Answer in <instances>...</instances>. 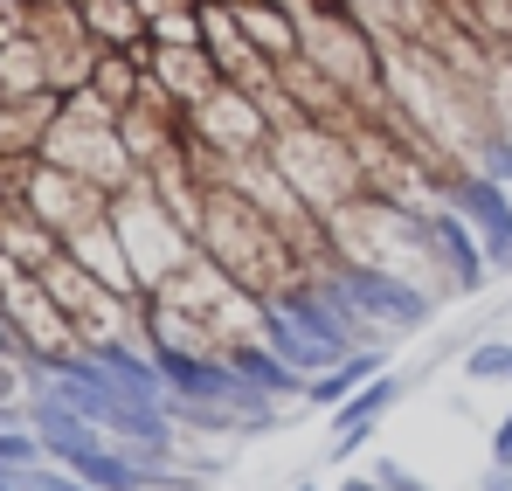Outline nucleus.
Wrapping results in <instances>:
<instances>
[{
	"mask_svg": "<svg viewBox=\"0 0 512 491\" xmlns=\"http://www.w3.org/2000/svg\"><path fill=\"white\" fill-rule=\"evenodd\" d=\"M194 249H201L222 277H236L243 291H256L263 305H277V298H291L305 277H319V270L298 256V243H291L256 201H243L236 187H215V194H208V215H201Z\"/></svg>",
	"mask_w": 512,
	"mask_h": 491,
	"instance_id": "f257e3e1",
	"label": "nucleus"
},
{
	"mask_svg": "<svg viewBox=\"0 0 512 491\" xmlns=\"http://www.w3.org/2000/svg\"><path fill=\"white\" fill-rule=\"evenodd\" d=\"M270 160L284 166V180H291L319 215H333V208H346V201L367 194V173H360L353 132H333V125H291V132H270Z\"/></svg>",
	"mask_w": 512,
	"mask_h": 491,
	"instance_id": "f03ea898",
	"label": "nucleus"
},
{
	"mask_svg": "<svg viewBox=\"0 0 512 491\" xmlns=\"http://www.w3.org/2000/svg\"><path fill=\"white\" fill-rule=\"evenodd\" d=\"M111 229H118V243H125V256H132V270H139L146 298L201 256L194 236H187L167 208H160V194H153L146 180H139V187H125V194H111Z\"/></svg>",
	"mask_w": 512,
	"mask_h": 491,
	"instance_id": "7ed1b4c3",
	"label": "nucleus"
},
{
	"mask_svg": "<svg viewBox=\"0 0 512 491\" xmlns=\"http://www.w3.org/2000/svg\"><path fill=\"white\" fill-rule=\"evenodd\" d=\"M0 326H7V339H14L42 374L84 353V339H77V326H70V312L49 298L42 277H14V284L0 291Z\"/></svg>",
	"mask_w": 512,
	"mask_h": 491,
	"instance_id": "20e7f679",
	"label": "nucleus"
},
{
	"mask_svg": "<svg viewBox=\"0 0 512 491\" xmlns=\"http://www.w3.org/2000/svg\"><path fill=\"white\" fill-rule=\"evenodd\" d=\"M42 160L70 166L77 180L104 187V194H125V187H139V180H146V166L132 160V146H125V132H118V125H90V118H70V111L56 118V132H49Z\"/></svg>",
	"mask_w": 512,
	"mask_h": 491,
	"instance_id": "39448f33",
	"label": "nucleus"
},
{
	"mask_svg": "<svg viewBox=\"0 0 512 491\" xmlns=\"http://www.w3.org/2000/svg\"><path fill=\"white\" fill-rule=\"evenodd\" d=\"M187 132H194L201 146L229 153V160H243V153H263V146H270V118H263L256 90H236V83H215V90L187 111Z\"/></svg>",
	"mask_w": 512,
	"mask_h": 491,
	"instance_id": "423d86ee",
	"label": "nucleus"
},
{
	"mask_svg": "<svg viewBox=\"0 0 512 491\" xmlns=\"http://www.w3.org/2000/svg\"><path fill=\"white\" fill-rule=\"evenodd\" d=\"M201 49L215 56L222 83H236V90H256V97H263V90L277 83V63L243 35V21L229 14V0H201Z\"/></svg>",
	"mask_w": 512,
	"mask_h": 491,
	"instance_id": "0eeeda50",
	"label": "nucleus"
},
{
	"mask_svg": "<svg viewBox=\"0 0 512 491\" xmlns=\"http://www.w3.org/2000/svg\"><path fill=\"white\" fill-rule=\"evenodd\" d=\"M416 388V374H402V367H381L360 395H346L340 409H333V443H326V464H346L353 450H367L374 443V429H381V415L395 409L402 395Z\"/></svg>",
	"mask_w": 512,
	"mask_h": 491,
	"instance_id": "6e6552de",
	"label": "nucleus"
},
{
	"mask_svg": "<svg viewBox=\"0 0 512 491\" xmlns=\"http://www.w3.org/2000/svg\"><path fill=\"white\" fill-rule=\"evenodd\" d=\"M56 118H63V90L7 97V104H0V160H42Z\"/></svg>",
	"mask_w": 512,
	"mask_h": 491,
	"instance_id": "1a4fd4ad",
	"label": "nucleus"
},
{
	"mask_svg": "<svg viewBox=\"0 0 512 491\" xmlns=\"http://www.w3.org/2000/svg\"><path fill=\"white\" fill-rule=\"evenodd\" d=\"M63 249H70V256L84 263V270L97 277V284H111L118 298H139V305H146V284H139V270H132V256H125V243H118V229H111V215H104L97 229H84V236H70Z\"/></svg>",
	"mask_w": 512,
	"mask_h": 491,
	"instance_id": "9d476101",
	"label": "nucleus"
},
{
	"mask_svg": "<svg viewBox=\"0 0 512 491\" xmlns=\"http://www.w3.org/2000/svg\"><path fill=\"white\" fill-rule=\"evenodd\" d=\"M229 14L243 21V35H250L270 63H284V56L305 49V21H298L291 0H229Z\"/></svg>",
	"mask_w": 512,
	"mask_h": 491,
	"instance_id": "9b49d317",
	"label": "nucleus"
},
{
	"mask_svg": "<svg viewBox=\"0 0 512 491\" xmlns=\"http://www.w3.org/2000/svg\"><path fill=\"white\" fill-rule=\"evenodd\" d=\"M381 367H388V346H360V353H346V360H333V367H319V374L305 381V395H298V402L333 415L346 395H360V388H367Z\"/></svg>",
	"mask_w": 512,
	"mask_h": 491,
	"instance_id": "f8f14e48",
	"label": "nucleus"
},
{
	"mask_svg": "<svg viewBox=\"0 0 512 491\" xmlns=\"http://www.w3.org/2000/svg\"><path fill=\"white\" fill-rule=\"evenodd\" d=\"M0 249H7V256H14V263H21L28 277H42V270H49V263L63 256V236H56V229H49V222H42L35 208L7 201V208H0Z\"/></svg>",
	"mask_w": 512,
	"mask_h": 491,
	"instance_id": "ddd939ff",
	"label": "nucleus"
},
{
	"mask_svg": "<svg viewBox=\"0 0 512 491\" xmlns=\"http://www.w3.org/2000/svg\"><path fill=\"white\" fill-rule=\"evenodd\" d=\"M153 77L173 90V104H180V111H194V104L222 83V70H215V56H208V49H160V42H153Z\"/></svg>",
	"mask_w": 512,
	"mask_h": 491,
	"instance_id": "4468645a",
	"label": "nucleus"
},
{
	"mask_svg": "<svg viewBox=\"0 0 512 491\" xmlns=\"http://www.w3.org/2000/svg\"><path fill=\"white\" fill-rule=\"evenodd\" d=\"M77 14H84L97 49H139V42H153L146 35V0H77Z\"/></svg>",
	"mask_w": 512,
	"mask_h": 491,
	"instance_id": "2eb2a0df",
	"label": "nucleus"
},
{
	"mask_svg": "<svg viewBox=\"0 0 512 491\" xmlns=\"http://www.w3.org/2000/svg\"><path fill=\"white\" fill-rule=\"evenodd\" d=\"M35 90H49V56H42V42H35V35L0 42V104H7V97H35Z\"/></svg>",
	"mask_w": 512,
	"mask_h": 491,
	"instance_id": "dca6fc26",
	"label": "nucleus"
},
{
	"mask_svg": "<svg viewBox=\"0 0 512 491\" xmlns=\"http://www.w3.org/2000/svg\"><path fill=\"white\" fill-rule=\"evenodd\" d=\"M146 35L160 49H201V0H146Z\"/></svg>",
	"mask_w": 512,
	"mask_h": 491,
	"instance_id": "f3484780",
	"label": "nucleus"
},
{
	"mask_svg": "<svg viewBox=\"0 0 512 491\" xmlns=\"http://www.w3.org/2000/svg\"><path fill=\"white\" fill-rule=\"evenodd\" d=\"M464 381L471 388H512V332H485L464 346Z\"/></svg>",
	"mask_w": 512,
	"mask_h": 491,
	"instance_id": "a211bd4d",
	"label": "nucleus"
},
{
	"mask_svg": "<svg viewBox=\"0 0 512 491\" xmlns=\"http://www.w3.org/2000/svg\"><path fill=\"white\" fill-rule=\"evenodd\" d=\"M35 395H42V367L21 346H0V415H21Z\"/></svg>",
	"mask_w": 512,
	"mask_h": 491,
	"instance_id": "6ab92c4d",
	"label": "nucleus"
},
{
	"mask_svg": "<svg viewBox=\"0 0 512 491\" xmlns=\"http://www.w3.org/2000/svg\"><path fill=\"white\" fill-rule=\"evenodd\" d=\"M0 464H7V471H42L49 450H42L35 429H7V422H0Z\"/></svg>",
	"mask_w": 512,
	"mask_h": 491,
	"instance_id": "aec40b11",
	"label": "nucleus"
},
{
	"mask_svg": "<svg viewBox=\"0 0 512 491\" xmlns=\"http://www.w3.org/2000/svg\"><path fill=\"white\" fill-rule=\"evenodd\" d=\"M35 35V0H0V42Z\"/></svg>",
	"mask_w": 512,
	"mask_h": 491,
	"instance_id": "412c9836",
	"label": "nucleus"
},
{
	"mask_svg": "<svg viewBox=\"0 0 512 491\" xmlns=\"http://www.w3.org/2000/svg\"><path fill=\"white\" fill-rule=\"evenodd\" d=\"M367 471H374V478H381V491H429L423 478H416V471H409V464H402V457H374V464H367Z\"/></svg>",
	"mask_w": 512,
	"mask_h": 491,
	"instance_id": "4be33fe9",
	"label": "nucleus"
},
{
	"mask_svg": "<svg viewBox=\"0 0 512 491\" xmlns=\"http://www.w3.org/2000/svg\"><path fill=\"white\" fill-rule=\"evenodd\" d=\"M21 491H90L77 471H63V464H42V471H28L21 478Z\"/></svg>",
	"mask_w": 512,
	"mask_h": 491,
	"instance_id": "5701e85b",
	"label": "nucleus"
},
{
	"mask_svg": "<svg viewBox=\"0 0 512 491\" xmlns=\"http://www.w3.org/2000/svg\"><path fill=\"white\" fill-rule=\"evenodd\" d=\"M492 464H506V471H512V402H506V415L492 422Z\"/></svg>",
	"mask_w": 512,
	"mask_h": 491,
	"instance_id": "b1692460",
	"label": "nucleus"
},
{
	"mask_svg": "<svg viewBox=\"0 0 512 491\" xmlns=\"http://www.w3.org/2000/svg\"><path fill=\"white\" fill-rule=\"evenodd\" d=\"M478 491H512V471H506V464H485V478H478Z\"/></svg>",
	"mask_w": 512,
	"mask_h": 491,
	"instance_id": "393cba45",
	"label": "nucleus"
},
{
	"mask_svg": "<svg viewBox=\"0 0 512 491\" xmlns=\"http://www.w3.org/2000/svg\"><path fill=\"white\" fill-rule=\"evenodd\" d=\"M333 491H381V478H374V471H346Z\"/></svg>",
	"mask_w": 512,
	"mask_h": 491,
	"instance_id": "a878e982",
	"label": "nucleus"
},
{
	"mask_svg": "<svg viewBox=\"0 0 512 491\" xmlns=\"http://www.w3.org/2000/svg\"><path fill=\"white\" fill-rule=\"evenodd\" d=\"M291 491H319V485H291Z\"/></svg>",
	"mask_w": 512,
	"mask_h": 491,
	"instance_id": "bb28decb",
	"label": "nucleus"
}]
</instances>
